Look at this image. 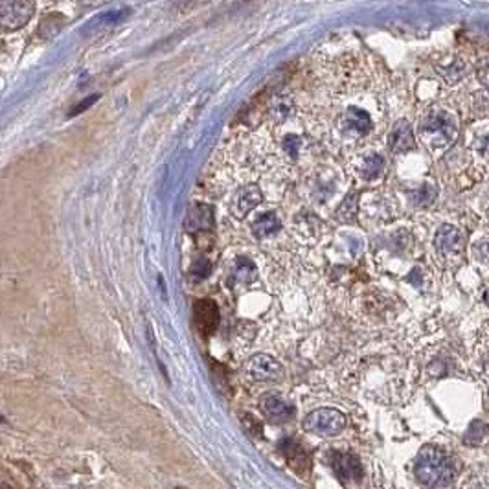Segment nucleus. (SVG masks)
<instances>
[{
	"label": "nucleus",
	"mask_w": 489,
	"mask_h": 489,
	"mask_svg": "<svg viewBox=\"0 0 489 489\" xmlns=\"http://www.w3.org/2000/svg\"><path fill=\"white\" fill-rule=\"evenodd\" d=\"M331 466H333L340 480L346 482V484L359 482L363 478V467H361V463H359V460L354 454L335 453L333 460H331Z\"/></svg>",
	"instance_id": "8"
},
{
	"label": "nucleus",
	"mask_w": 489,
	"mask_h": 489,
	"mask_svg": "<svg viewBox=\"0 0 489 489\" xmlns=\"http://www.w3.org/2000/svg\"><path fill=\"white\" fill-rule=\"evenodd\" d=\"M420 136L429 147L434 150H444L456 140L458 129L454 120L445 114L444 111H430L420 125Z\"/></svg>",
	"instance_id": "2"
},
{
	"label": "nucleus",
	"mask_w": 489,
	"mask_h": 489,
	"mask_svg": "<svg viewBox=\"0 0 489 489\" xmlns=\"http://www.w3.org/2000/svg\"><path fill=\"white\" fill-rule=\"evenodd\" d=\"M98 100V96H91V98H86V100H83V103H79L76 107V109H72L70 111V116H74V114H79V113H83L85 109H89L94 101Z\"/></svg>",
	"instance_id": "21"
},
{
	"label": "nucleus",
	"mask_w": 489,
	"mask_h": 489,
	"mask_svg": "<svg viewBox=\"0 0 489 489\" xmlns=\"http://www.w3.org/2000/svg\"><path fill=\"white\" fill-rule=\"evenodd\" d=\"M383 172H385V159L377 153H370L366 157H363V160H361L357 168L359 175L363 179H368V181L373 177H379Z\"/></svg>",
	"instance_id": "14"
},
{
	"label": "nucleus",
	"mask_w": 489,
	"mask_h": 489,
	"mask_svg": "<svg viewBox=\"0 0 489 489\" xmlns=\"http://www.w3.org/2000/svg\"><path fill=\"white\" fill-rule=\"evenodd\" d=\"M488 434L489 427L485 425L484 422H480V420H476V422H473L471 425H469V429L466 430V434H463V444L469 445V447H475V445L482 444Z\"/></svg>",
	"instance_id": "17"
},
{
	"label": "nucleus",
	"mask_w": 489,
	"mask_h": 489,
	"mask_svg": "<svg viewBox=\"0 0 489 489\" xmlns=\"http://www.w3.org/2000/svg\"><path fill=\"white\" fill-rule=\"evenodd\" d=\"M208 272H210V263L206 262V259H199V262L193 263V267H191V274H195V276H199V278L208 276Z\"/></svg>",
	"instance_id": "20"
},
{
	"label": "nucleus",
	"mask_w": 489,
	"mask_h": 489,
	"mask_svg": "<svg viewBox=\"0 0 489 489\" xmlns=\"http://www.w3.org/2000/svg\"><path fill=\"white\" fill-rule=\"evenodd\" d=\"M244 370L256 381H274L281 376V366L276 359L263 354L250 357L244 364Z\"/></svg>",
	"instance_id": "7"
},
{
	"label": "nucleus",
	"mask_w": 489,
	"mask_h": 489,
	"mask_svg": "<svg viewBox=\"0 0 489 489\" xmlns=\"http://www.w3.org/2000/svg\"><path fill=\"white\" fill-rule=\"evenodd\" d=\"M473 489H489V488H484V485H476V488H473Z\"/></svg>",
	"instance_id": "23"
},
{
	"label": "nucleus",
	"mask_w": 489,
	"mask_h": 489,
	"mask_svg": "<svg viewBox=\"0 0 489 489\" xmlns=\"http://www.w3.org/2000/svg\"><path fill=\"white\" fill-rule=\"evenodd\" d=\"M476 77H478V82L482 85L489 86V57L482 61V63H478V67H476Z\"/></svg>",
	"instance_id": "19"
},
{
	"label": "nucleus",
	"mask_w": 489,
	"mask_h": 489,
	"mask_svg": "<svg viewBox=\"0 0 489 489\" xmlns=\"http://www.w3.org/2000/svg\"><path fill=\"white\" fill-rule=\"evenodd\" d=\"M256 278V267L254 263L247 258H240L234 267V280L240 283H250Z\"/></svg>",
	"instance_id": "18"
},
{
	"label": "nucleus",
	"mask_w": 489,
	"mask_h": 489,
	"mask_svg": "<svg viewBox=\"0 0 489 489\" xmlns=\"http://www.w3.org/2000/svg\"><path fill=\"white\" fill-rule=\"evenodd\" d=\"M0 422H2V417H0Z\"/></svg>",
	"instance_id": "24"
},
{
	"label": "nucleus",
	"mask_w": 489,
	"mask_h": 489,
	"mask_svg": "<svg viewBox=\"0 0 489 489\" xmlns=\"http://www.w3.org/2000/svg\"><path fill=\"white\" fill-rule=\"evenodd\" d=\"M281 453L287 458L289 466L298 473L300 476H308L311 473V458L305 453V449L293 439H283L281 442Z\"/></svg>",
	"instance_id": "9"
},
{
	"label": "nucleus",
	"mask_w": 489,
	"mask_h": 489,
	"mask_svg": "<svg viewBox=\"0 0 489 489\" xmlns=\"http://www.w3.org/2000/svg\"><path fill=\"white\" fill-rule=\"evenodd\" d=\"M262 412L271 420L272 423H281L291 420L295 408L289 401H286L283 398L276 394H269L262 399Z\"/></svg>",
	"instance_id": "10"
},
{
	"label": "nucleus",
	"mask_w": 489,
	"mask_h": 489,
	"mask_svg": "<svg viewBox=\"0 0 489 489\" xmlns=\"http://www.w3.org/2000/svg\"><path fill=\"white\" fill-rule=\"evenodd\" d=\"M346 427V416L337 408H317L305 416L304 429L318 436H337Z\"/></svg>",
	"instance_id": "3"
},
{
	"label": "nucleus",
	"mask_w": 489,
	"mask_h": 489,
	"mask_svg": "<svg viewBox=\"0 0 489 489\" xmlns=\"http://www.w3.org/2000/svg\"><path fill=\"white\" fill-rule=\"evenodd\" d=\"M35 6L32 0H4L0 2V30L13 32L28 24L32 18Z\"/></svg>",
	"instance_id": "4"
},
{
	"label": "nucleus",
	"mask_w": 489,
	"mask_h": 489,
	"mask_svg": "<svg viewBox=\"0 0 489 489\" xmlns=\"http://www.w3.org/2000/svg\"><path fill=\"white\" fill-rule=\"evenodd\" d=\"M193 324L203 337H210L219 326V308L210 298L197 300L193 304Z\"/></svg>",
	"instance_id": "5"
},
{
	"label": "nucleus",
	"mask_w": 489,
	"mask_h": 489,
	"mask_svg": "<svg viewBox=\"0 0 489 489\" xmlns=\"http://www.w3.org/2000/svg\"><path fill=\"white\" fill-rule=\"evenodd\" d=\"M262 201H263V193L258 186H254V184L243 186V188L237 190L236 195L232 197V203H230L232 215H234L236 219L247 218V215H249V213L258 206V204H262Z\"/></svg>",
	"instance_id": "6"
},
{
	"label": "nucleus",
	"mask_w": 489,
	"mask_h": 489,
	"mask_svg": "<svg viewBox=\"0 0 489 489\" xmlns=\"http://www.w3.org/2000/svg\"><path fill=\"white\" fill-rule=\"evenodd\" d=\"M64 17L60 13H52V15H46L45 18L41 21V30H39V33H41L43 39H46V41H52L57 33L63 30L64 26Z\"/></svg>",
	"instance_id": "15"
},
{
	"label": "nucleus",
	"mask_w": 489,
	"mask_h": 489,
	"mask_svg": "<svg viewBox=\"0 0 489 489\" xmlns=\"http://www.w3.org/2000/svg\"><path fill=\"white\" fill-rule=\"evenodd\" d=\"M412 129H410V125H407V123H405V129H398V131H394L392 136H390V150L395 151V153H398V151L408 150V147H412Z\"/></svg>",
	"instance_id": "16"
},
{
	"label": "nucleus",
	"mask_w": 489,
	"mask_h": 489,
	"mask_svg": "<svg viewBox=\"0 0 489 489\" xmlns=\"http://www.w3.org/2000/svg\"><path fill=\"white\" fill-rule=\"evenodd\" d=\"M434 247L439 254H454L463 249V236L458 228L445 225L436 232Z\"/></svg>",
	"instance_id": "11"
},
{
	"label": "nucleus",
	"mask_w": 489,
	"mask_h": 489,
	"mask_svg": "<svg viewBox=\"0 0 489 489\" xmlns=\"http://www.w3.org/2000/svg\"><path fill=\"white\" fill-rule=\"evenodd\" d=\"M213 225V210L208 204H197L191 208V212L188 213V219H186V228L191 234H197V232H204L212 228Z\"/></svg>",
	"instance_id": "12"
},
{
	"label": "nucleus",
	"mask_w": 489,
	"mask_h": 489,
	"mask_svg": "<svg viewBox=\"0 0 489 489\" xmlns=\"http://www.w3.org/2000/svg\"><path fill=\"white\" fill-rule=\"evenodd\" d=\"M280 228H281V223L274 212L262 213V215H259V218L252 223L254 236L259 237V240H265V237H269V236H274L276 232H280Z\"/></svg>",
	"instance_id": "13"
},
{
	"label": "nucleus",
	"mask_w": 489,
	"mask_h": 489,
	"mask_svg": "<svg viewBox=\"0 0 489 489\" xmlns=\"http://www.w3.org/2000/svg\"><path fill=\"white\" fill-rule=\"evenodd\" d=\"M480 153L484 154L485 159H489V136H485L484 142H482V145H480Z\"/></svg>",
	"instance_id": "22"
},
{
	"label": "nucleus",
	"mask_w": 489,
	"mask_h": 489,
	"mask_svg": "<svg viewBox=\"0 0 489 489\" xmlns=\"http://www.w3.org/2000/svg\"><path fill=\"white\" fill-rule=\"evenodd\" d=\"M414 475L427 488H447L454 480V467L445 451L427 445L417 454Z\"/></svg>",
	"instance_id": "1"
}]
</instances>
